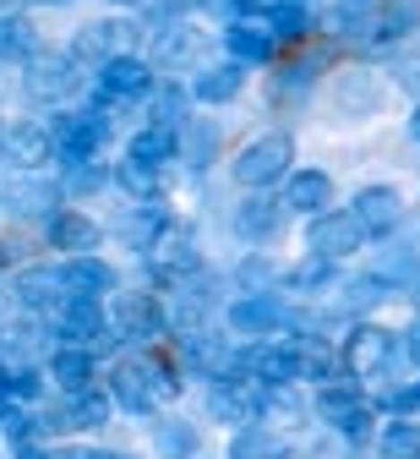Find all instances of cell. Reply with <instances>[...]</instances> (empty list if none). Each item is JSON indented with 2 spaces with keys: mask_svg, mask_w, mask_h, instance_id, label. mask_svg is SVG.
<instances>
[{
  "mask_svg": "<svg viewBox=\"0 0 420 459\" xmlns=\"http://www.w3.org/2000/svg\"><path fill=\"white\" fill-rule=\"evenodd\" d=\"M109 99H99L93 93V104L88 109H55V121H49V132H55V159L60 164H93L99 153H104V143H109Z\"/></svg>",
  "mask_w": 420,
  "mask_h": 459,
  "instance_id": "obj_1",
  "label": "cell"
},
{
  "mask_svg": "<svg viewBox=\"0 0 420 459\" xmlns=\"http://www.w3.org/2000/svg\"><path fill=\"white\" fill-rule=\"evenodd\" d=\"M289 169H295V143L284 132H262V137H252L246 148L229 159V176L246 192H268V186L289 181Z\"/></svg>",
  "mask_w": 420,
  "mask_h": 459,
  "instance_id": "obj_2",
  "label": "cell"
},
{
  "mask_svg": "<svg viewBox=\"0 0 420 459\" xmlns=\"http://www.w3.org/2000/svg\"><path fill=\"white\" fill-rule=\"evenodd\" d=\"M49 333L60 344H82V351H104L109 339H120L115 323H109V307L104 301H82V296H66V301L55 307Z\"/></svg>",
  "mask_w": 420,
  "mask_h": 459,
  "instance_id": "obj_3",
  "label": "cell"
},
{
  "mask_svg": "<svg viewBox=\"0 0 420 459\" xmlns=\"http://www.w3.org/2000/svg\"><path fill=\"white\" fill-rule=\"evenodd\" d=\"M312 411H317V421H328L349 443H366L372 437V399L360 394V383H328V388H317Z\"/></svg>",
  "mask_w": 420,
  "mask_h": 459,
  "instance_id": "obj_4",
  "label": "cell"
},
{
  "mask_svg": "<svg viewBox=\"0 0 420 459\" xmlns=\"http://www.w3.org/2000/svg\"><path fill=\"white\" fill-rule=\"evenodd\" d=\"M339 356H344L349 377H382L393 367V356H399V333L382 328V323H355Z\"/></svg>",
  "mask_w": 420,
  "mask_h": 459,
  "instance_id": "obj_5",
  "label": "cell"
},
{
  "mask_svg": "<svg viewBox=\"0 0 420 459\" xmlns=\"http://www.w3.org/2000/svg\"><path fill=\"white\" fill-rule=\"evenodd\" d=\"M148 268H153L159 284H169V290H180L192 273H202V252L192 241V230L186 224H169L164 236H159V247L148 252Z\"/></svg>",
  "mask_w": 420,
  "mask_h": 459,
  "instance_id": "obj_6",
  "label": "cell"
},
{
  "mask_svg": "<svg viewBox=\"0 0 420 459\" xmlns=\"http://www.w3.org/2000/svg\"><path fill=\"white\" fill-rule=\"evenodd\" d=\"M93 77H99V99H109L115 109L120 104H137V99H148L159 88L153 82V61H142V55H132V49L115 55V61H104Z\"/></svg>",
  "mask_w": 420,
  "mask_h": 459,
  "instance_id": "obj_7",
  "label": "cell"
},
{
  "mask_svg": "<svg viewBox=\"0 0 420 459\" xmlns=\"http://www.w3.org/2000/svg\"><path fill=\"white\" fill-rule=\"evenodd\" d=\"M224 323H229V333H240V339L268 344V339H279V333L289 328V312H284V301L268 290V296H240V301H229Z\"/></svg>",
  "mask_w": 420,
  "mask_h": 459,
  "instance_id": "obj_8",
  "label": "cell"
},
{
  "mask_svg": "<svg viewBox=\"0 0 420 459\" xmlns=\"http://www.w3.org/2000/svg\"><path fill=\"white\" fill-rule=\"evenodd\" d=\"M22 88L33 104H66L82 88V66L72 55H39L33 66H22Z\"/></svg>",
  "mask_w": 420,
  "mask_h": 459,
  "instance_id": "obj_9",
  "label": "cell"
},
{
  "mask_svg": "<svg viewBox=\"0 0 420 459\" xmlns=\"http://www.w3.org/2000/svg\"><path fill=\"white\" fill-rule=\"evenodd\" d=\"M109 399L120 411H132V416H148L153 405H164V394H159V377H153V356H132V361H120L109 372Z\"/></svg>",
  "mask_w": 420,
  "mask_h": 459,
  "instance_id": "obj_10",
  "label": "cell"
},
{
  "mask_svg": "<svg viewBox=\"0 0 420 459\" xmlns=\"http://www.w3.org/2000/svg\"><path fill=\"white\" fill-rule=\"evenodd\" d=\"M164 230H169V213H164V203H159V197H132L126 208L115 213L109 236H115L120 247H132V252H153Z\"/></svg>",
  "mask_w": 420,
  "mask_h": 459,
  "instance_id": "obj_11",
  "label": "cell"
},
{
  "mask_svg": "<svg viewBox=\"0 0 420 459\" xmlns=\"http://www.w3.org/2000/svg\"><path fill=\"white\" fill-rule=\"evenodd\" d=\"M109 323H115L120 339H137V344H148V339H159L169 328L164 307L153 296H142V290H115L109 296Z\"/></svg>",
  "mask_w": 420,
  "mask_h": 459,
  "instance_id": "obj_12",
  "label": "cell"
},
{
  "mask_svg": "<svg viewBox=\"0 0 420 459\" xmlns=\"http://www.w3.org/2000/svg\"><path fill=\"white\" fill-rule=\"evenodd\" d=\"M208 416L224 421V427H257L262 421V388L246 383V377H224V383H208Z\"/></svg>",
  "mask_w": 420,
  "mask_h": 459,
  "instance_id": "obj_13",
  "label": "cell"
},
{
  "mask_svg": "<svg viewBox=\"0 0 420 459\" xmlns=\"http://www.w3.org/2000/svg\"><path fill=\"white\" fill-rule=\"evenodd\" d=\"M372 236L360 230V219L349 213V208H328V213H317L312 219V230H306V247L317 252V257H349V252H360Z\"/></svg>",
  "mask_w": 420,
  "mask_h": 459,
  "instance_id": "obj_14",
  "label": "cell"
},
{
  "mask_svg": "<svg viewBox=\"0 0 420 459\" xmlns=\"http://www.w3.org/2000/svg\"><path fill=\"white\" fill-rule=\"evenodd\" d=\"M12 301H17L22 312H33V317H55V307L66 301L60 268H55V263H28V268H17V279H12Z\"/></svg>",
  "mask_w": 420,
  "mask_h": 459,
  "instance_id": "obj_15",
  "label": "cell"
},
{
  "mask_svg": "<svg viewBox=\"0 0 420 459\" xmlns=\"http://www.w3.org/2000/svg\"><path fill=\"white\" fill-rule=\"evenodd\" d=\"M180 351H186V367L197 372V377H208V383H224L229 372H235V344H229V333H213V328H192V333H180Z\"/></svg>",
  "mask_w": 420,
  "mask_h": 459,
  "instance_id": "obj_16",
  "label": "cell"
},
{
  "mask_svg": "<svg viewBox=\"0 0 420 459\" xmlns=\"http://www.w3.org/2000/svg\"><path fill=\"white\" fill-rule=\"evenodd\" d=\"M224 49L240 66H262L279 55V33L268 17H235V22H224Z\"/></svg>",
  "mask_w": 420,
  "mask_h": 459,
  "instance_id": "obj_17",
  "label": "cell"
},
{
  "mask_svg": "<svg viewBox=\"0 0 420 459\" xmlns=\"http://www.w3.org/2000/svg\"><path fill=\"white\" fill-rule=\"evenodd\" d=\"M126 33H132V22H82L77 28V39H72V61L82 66V72H99L104 61H115V55H126V49H120V44H126Z\"/></svg>",
  "mask_w": 420,
  "mask_h": 459,
  "instance_id": "obj_18",
  "label": "cell"
},
{
  "mask_svg": "<svg viewBox=\"0 0 420 459\" xmlns=\"http://www.w3.org/2000/svg\"><path fill=\"white\" fill-rule=\"evenodd\" d=\"M349 213L360 219V230H366L372 241L377 236H393L399 219H404V192L399 186H360L355 203H349Z\"/></svg>",
  "mask_w": 420,
  "mask_h": 459,
  "instance_id": "obj_19",
  "label": "cell"
},
{
  "mask_svg": "<svg viewBox=\"0 0 420 459\" xmlns=\"http://www.w3.org/2000/svg\"><path fill=\"white\" fill-rule=\"evenodd\" d=\"M44 372H49V383L60 394H88V388H99L93 383L99 377V351H82V344H55Z\"/></svg>",
  "mask_w": 420,
  "mask_h": 459,
  "instance_id": "obj_20",
  "label": "cell"
},
{
  "mask_svg": "<svg viewBox=\"0 0 420 459\" xmlns=\"http://www.w3.org/2000/svg\"><path fill=\"white\" fill-rule=\"evenodd\" d=\"M55 159V132L44 121H17L6 126V164H17L22 176H39V169Z\"/></svg>",
  "mask_w": 420,
  "mask_h": 459,
  "instance_id": "obj_21",
  "label": "cell"
},
{
  "mask_svg": "<svg viewBox=\"0 0 420 459\" xmlns=\"http://www.w3.org/2000/svg\"><path fill=\"white\" fill-rule=\"evenodd\" d=\"M60 284H66V296H82V301H109L120 290V279L104 257H66L60 263Z\"/></svg>",
  "mask_w": 420,
  "mask_h": 459,
  "instance_id": "obj_22",
  "label": "cell"
},
{
  "mask_svg": "<svg viewBox=\"0 0 420 459\" xmlns=\"http://www.w3.org/2000/svg\"><path fill=\"white\" fill-rule=\"evenodd\" d=\"M284 197H268V192H252L246 203L235 208V236L240 241H252V247H262V241H273L279 230H284Z\"/></svg>",
  "mask_w": 420,
  "mask_h": 459,
  "instance_id": "obj_23",
  "label": "cell"
},
{
  "mask_svg": "<svg viewBox=\"0 0 420 459\" xmlns=\"http://www.w3.org/2000/svg\"><path fill=\"white\" fill-rule=\"evenodd\" d=\"M99 241H104V230H99V219H88L82 208H55V213H49V247H55V252L88 257Z\"/></svg>",
  "mask_w": 420,
  "mask_h": 459,
  "instance_id": "obj_24",
  "label": "cell"
},
{
  "mask_svg": "<svg viewBox=\"0 0 420 459\" xmlns=\"http://www.w3.org/2000/svg\"><path fill=\"white\" fill-rule=\"evenodd\" d=\"M284 208L289 213H306V219H317V213H328L333 208V176L328 169H289V181H284Z\"/></svg>",
  "mask_w": 420,
  "mask_h": 459,
  "instance_id": "obj_25",
  "label": "cell"
},
{
  "mask_svg": "<svg viewBox=\"0 0 420 459\" xmlns=\"http://www.w3.org/2000/svg\"><path fill=\"white\" fill-rule=\"evenodd\" d=\"M240 88H246V66L240 61H208L192 77V99L197 104H229V99H240Z\"/></svg>",
  "mask_w": 420,
  "mask_h": 459,
  "instance_id": "obj_26",
  "label": "cell"
},
{
  "mask_svg": "<svg viewBox=\"0 0 420 459\" xmlns=\"http://www.w3.org/2000/svg\"><path fill=\"white\" fill-rule=\"evenodd\" d=\"M39 55H44L39 49V28L28 17H17V12L0 17V66H33Z\"/></svg>",
  "mask_w": 420,
  "mask_h": 459,
  "instance_id": "obj_27",
  "label": "cell"
},
{
  "mask_svg": "<svg viewBox=\"0 0 420 459\" xmlns=\"http://www.w3.org/2000/svg\"><path fill=\"white\" fill-rule=\"evenodd\" d=\"M55 197H66V192H60V181H49V176H17L6 186L12 213H55Z\"/></svg>",
  "mask_w": 420,
  "mask_h": 459,
  "instance_id": "obj_28",
  "label": "cell"
},
{
  "mask_svg": "<svg viewBox=\"0 0 420 459\" xmlns=\"http://www.w3.org/2000/svg\"><path fill=\"white\" fill-rule=\"evenodd\" d=\"M126 159H137V164H148V169H164L169 159H180V132H169V126H142L132 143H126Z\"/></svg>",
  "mask_w": 420,
  "mask_h": 459,
  "instance_id": "obj_29",
  "label": "cell"
},
{
  "mask_svg": "<svg viewBox=\"0 0 420 459\" xmlns=\"http://www.w3.org/2000/svg\"><path fill=\"white\" fill-rule=\"evenodd\" d=\"M333 99H339L344 115H372V109L382 104V88H377L372 72H344V77L333 82Z\"/></svg>",
  "mask_w": 420,
  "mask_h": 459,
  "instance_id": "obj_30",
  "label": "cell"
},
{
  "mask_svg": "<svg viewBox=\"0 0 420 459\" xmlns=\"http://www.w3.org/2000/svg\"><path fill=\"white\" fill-rule=\"evenodd\" d=\"M186 61H197V28L164 22L153 39V66H186Z\"/></svg>",
  "mask_w": 420,
  "mask_h": 459,
  "instance_id": "obj_31",
  "label": "cell"
},
{
  "mask_svg": "<svg viewBox=\"0 0 420 459\" xmlns=\"http://www.w3.org/2000/svg\"><path fill=\"white\" fill-rule=\"evenodd\" d=\"M289 454V443L273 432V427H240L235 437H229V459H284Z\"/></svg>",
  "mask_w": 420,
  "mask_h": 459,
  "instance_id": "obj_32",
  "label": "cell"
},
{
  "mask_svg": "<svg viewBox=\"0 0 420 459\" xmlns=\"http://www.w3.org/2000/svg\"><path fill=\"white\" fill-rule=\"evenodd\" d=\"M197 448H202V437H197L192 421H159L153 427V454L159 459H197Z\"/></svg>",
  "mask_w": 420,
  "mask_h": 459,
  "instance_id": "obj_33",
  "label": "cell"
},
{
  "mask_svg": "<svg viewBox=\"0 0 420 459\" xmlns=\"http://www.w3.org/2000/svg\"><path fill=\"white\" fill-rule=\"evenodd\" d=\"M339 279V263L333 257H317V252H306L289 273H284V284L289 290H306V296H317V290H328V284Z\"/></svg>",
  "mask_w": 420,
  "mask_h": 459,
  "instance_id": "obj_34",
  "label": "cell"
},
{
  "mask_svg": "<svg viewBox=\"0 0 420 459\" xmlns=\"http://www.w3.org/2000/svg\"><path fill=\"white\" fill-rule=\"evenodd\" d=\"M377 448H382V459H420V421L393 416V421L377 432Z\"/></svg>",
  "mask_w": 420,
  "mask_h": 459,
  "instance_id": "obj_35",
  "label": "cell"
},
{
  "mask_svg": "<svg viewBox=\"0 0 420 459\" xmlns=\"http://www.w3.org/2000/svg\"><path fill=\"white\" fill-rule=\"evenodd\" d=\"M115 176L93 159V164H60V192L66 197H93V192H104Z\"/></svg>",
  "mask_w": 420,
  "mask_h": 459,
  "instance_id": "obj_36",
  "label": "cell"
},
{
  "mask_svg": "<svg viewBox=\"0 0 420 459\" xmlns=\"http://www.w3.org/2000/svg\"><path fill=\"white\" fill-rule=\"evenodd\" d=\"M180 153H186V164L202 169L219 153V126L213 121H186V126H180Z\"/></svg>",
  "mask_w": 420,
  "mask_h": 459,
  "instance_id": "obj_37",
  "label": "cell"
},
{
  "mask_svg": "<svg viewBox=\"0 0 420 459\" xmlns=\"http://www.w3.org/2000/svg\"><path fill=\"white\" fill-rule=\"evenodd\" d=\"M268 22H273L279 44H306V39H312V28H317V12H306V6H295V0H289V6H279Z\"/></svg>",
  "mask_w": 420,
  "mask_h": 459,
  "instance_id": "obj_38",
  "label": "cell"
},
{
  "mask_svg": "<svg viewBox=\"0 0 420 459\" xmlns=\"http://www.w3.org/2000/svg\"><path fill=\"white\" fill-rule=\"evenodd\" d=\"M115 186L132 192V197H159V169H148V164H137V159H120V164H115Z\"/></svg>",
  "mask_w": 420,
  "mask_h": 459,
  "instance_id": "obj_39",
  "label": "cell"
},
{
  "mask_svg": "<svg viewBox=\"0 0 420 459\" xmlns=\"http://www.w3.org/2000/svg\"><path fill=\"white\" fill-rule=\"evenodd\" d=\"M192 115H186V93L180 88H153V126H169V132H180Z\"/></svg>",
  "mask_w": 420,
  "mask_h": 459,
  "instance_id": "obj_40",
  "label": "cell"
},
{
  "mask_svg": "<svg viewBox=\"0 0 420 459\" xmlns=\"http://www.w3.org/2000/svg\"><path fill=\"white\" fill-rule=\"evenodd\" d=\"M273 279H284V273H279L268 257H246V263L235 268V284H240L246 296H268V290H273Z\"/></svg>",
  "mask_w": 420,
  "mask_h": 459,
  "instance_id": "obj_41",
  "label": "cell"
},
{
  "mask_svg": "<svg viewBox=\"0 0 420 459\" xmlns=\"http://www.w3.org/2000/svg\"><path fill=\"white\" fill-rule=\"evenodd\" d=\"M44 388H49V372H39V367H12L6 399H12V405H33V399H44Z\"/></svg>",
  "mask_w": 420,
  "mask_h": 459,
  "instance_id": "obj_42",
  "label": "cell"
},
{
  "mask_svg": "<svg viewBox=\"0 0 420 459\" xmlns=\"http://www.w3.org/2000/svg\"><path fill=\"white\" fill-rule=\"evenodd\" d=\"M382 405H388L393 416H409V421H415V416H420V377H415V383L388 388V394H382Z\"/></svg>",
  "mask_w": 420,
  "mask_h": 459,
  "instance_id": "obj_43",
  "label": "cell"
},
{
  "mask_svg": "<svg viewBox=\"0 0 420 459\" xmlns=\"http://www.w3.org/2000/svg\"><path fill=\"white\" fill-rule=\"evenodd\" d=\"M44 459H88L82 448H72V443H49V454Z\"/></svg>",
  "mask_w": 420,
  "mask_h": 459,
  "instance_id": "obj_44",
  "label": "cell"
},
{
  "mask_svg": "<svg viewBox=\"0 0 420 459\" xmlns=\"http://www.w3.org/2000/svg\"><path fill=\"white\" fill-rule=\"evenodd\" d=\"M404 351H409V361H415V367H420V317H415V328H409V333H404Z\"/></svg>",
  "mask_w": 420,
  "mask_h": 459,
  "instance_id": "obj_45",
  "label": "cell"
},
{
  "mask_svg": "<svg viewBox=\"0 0 420 459\" xmlns=\"http://www.w3.org/2000/svg\"><path fill=\"white\" fill-rule=\"evenodd\" d=\"M88 459H132V454H115V448H99V454H88Z\"/></svg>",
  "mask_w": 420,
  "mask_h": 459,
  "instance_id": "obj_46",
  "label": "cell"
},
{
  "mask_svg": "<svg viewBox=\"0 0 420 459\" xmlns=\"http://www.w3.org/2000/svg\"><path fill=\"white\" fill-rule=\"evenodd\" d=\"M404 82H409V88H420V66H404Z\"/></svg>",
  "mask_w": 420,
  "mask_h": 459,
  "instance_id": "obj_47",
  "label": "cell"
},
{
  "mask_svg": "<svg viewBox=\"0 0 420 459\" xmlns=\"http://www.w3.org/2000/svg\"><path fill=\"white\" fill-rule=\"evenodd\" d=\"M409 132H415V143H420V104H415V115H409Z\"/></svg>",
  "mask_w": 420,
  "mask_h": 459,
  "instance_id": "obj_48",
  "label": "cell"
},
{
  "mask_svg": "<svg viewBox=\"0 0 420 459\" xmlns=\"http://www.w3.org/2000/svg\"><path fill=\"white\" fill-rule=\"evenodd\" d=\"M33 6H72V0H33Z\"/></svg>",
  "mask_w": 420,
  "mask_h": 459,
  "instance_id": "obj_49",
  "label": "cell"
},
{
  "mask_svg": "<svg viewBox=\"0 0 420 459\" xmlns=\"http://www.w3.org/2000/svg\"><path fill=\"white\" fill-rule=\"evenodd\" d=\"M0 164H6V126H0Z\"/></svg>",
  "mask_w": 420,
  "mask_h": 459,
  "instance_id": "obj_50",
  "label": "cell"
},
{
  "mask_svg": "<svg viewBox=\"0 0 420 459\" xmlns=\"http://www.w3.org/2000/svg\"><path fill=\"white\" fill-rule=\"evenodd\" d=\"M295 6H306V12H312V6H322V0H295Z\"/></svg>",
  "mask_w": 420,
  "mask_h": 459,
  "instance_id": "obj_51",
  "label": "cell"
},
{
  "mask_svg": "<svg viewBox=\"0 0 420 459\" xmlns=\"http://www.w3.org/2000/svg\"><path fill=\"white\" fill-rule=\"evenodd\" d=\"M12 6H17V0H0V17H6V12H12Z\"/></svg>",
  "mask_w": 420,
  "mask_h": 459,
  "instance_id": "obj_52",
  "label": "cell"
},
{
  "mask_svg": "<svg viewBox=\"0 0 420 459\" xmlns=\"http://www.w3.org/2000/svg\"><path fill=\"white\" fill-rule=\"evenodd\" d=\"M115 6H142V0H115Z\"/></svg>",
  "mask_w": 420,
  "mask_h": 459,
  "instance_id": "obj_53",
  "label": "cell"
},
{
  "mask_svg": "<svg viewBox=\"0 0 420 459\" xmlns=\"http://www.w3.org/2000/svg\"><path fill=\"white\" fill-rule=\"evenodd\" d=\"M0 268H6V247H0Z\"/></svg>",
  "mask_w": 420,
  "mask_h": 459,
  "instance_id": "obj_54",
  "label": "cell"
}]
</instances>
